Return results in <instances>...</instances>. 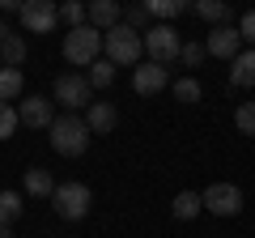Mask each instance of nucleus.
Returning <instances> with one entry per match:
<instances>
[{
    "instance_id": "6ab92c4d",
    "label": "nucleus",
    "mask_w": 255,
    "mask_h": 238,
    "mask_svg": "<svg viewBox=\"0 0 255 238\" xmlns=\"http://www.w3.org/2000/svg\"><path fill=\"white\" fill-rule=\"evenodd\" d=\"M196 13H200L204 21H213V30L230 21V4H221V0H200V4H196Z\"/></svg>"
},
{
    "instance_id": "7ed1b4c3",
    "label": "nucleus",
    "mask_w": 255,
    "mask_h": 238,
    "mask_svg": "<svg viewBox=\"0 0 255 238\" xmlns=\"http://www.w3.org/2000/svg\"><path fill=\"white\" fill-rule=\"evenodd\" d=\"M102 51H107L111 64H136L140 51H145V34H140V30H132V26H115V30H107Z\"/></svg>"
},
{
    "instance_id": "cd10ccee",
    "label": "nucleus",
    "mask_w": 255,
    "mask_h": 238,
    "mask_svg": "<svg viewBox=\"0 0 255 238\" xmlns=\"http://www.w3.org/2000/svg\"><path fill=\"white\" fill-rule=\"evenodd\" d=\"M124 26H132V30L145 26L149 30V4H132V9H124Z\"/></svg>"
},
{
    "instance_id": "dca6fc26",
    "label": "nucleus",
    "mask_w": 255,
    "mask_h": 238,
    "mask_svg": "<svg viewBox=\"0 0 255 238\" xmlns=\"http://www.w3.org/2000/svg\"><path fill=\"white\" fill-rule=\"evenodd\" d=\"M26 192L30 196H55V183H51V174L43 166H30L26 170Z\"/></svg>"
},
{
    "instance_id": "a211bd4d",
    "label": "nucleus",
    "mask_w": 255,
    "mask_h": 238,
    "mask_svg": "<svg viewBox=\"0 0 255 238\" xmlns=\"http://www.w3.org/2000/svg\"><path fill=\"white\" fill-rule=\"evenodd\" d=\"M21 85H26L21 68H0V102H13L21 94Z\"/></svg>"
},
{
    "instance_id": "393cba45",
    "label": "nucleus",
    "mask_w": 255,
    "mask_h": 238,
    "mask_svg": "<svg viewBox=\"0 0 255 238\" xmlns=\"http://www.w3.org/2000/svg\"><path fill=\"white\" fill-rule=\"evenodd\" d=\"M200 81H191V77H179V81H174V98L179 102H200Z\"/></svg>"
},
{
    "instance_id": "f03ea898",
    "label": "nucleus",
    "mask_w": 255,
    "mask_h": 238,
    "mask_svg": "<svg viewBox=\"0 0 255 238\" xmlns=\"http://www.w3.org/2000/svg\"><path fill=\"white\" fill-rule=\"evenodd\" d=\"M102 43H107V34L94 26H81V30H68L64 34V60L77 68H90L102 60Z\"/></svg>"
},
{
    "instance_id": "c756f323",
    "label": "nucleus",
    "mask_w": 255,
    "mask_h": 238,
    "mask_svg": "<svg viewBox=\"0 0 255 238\" xmlns=\"http://www.w3.org/2000/svg\"><path fill=\"white\" fill-rule=\"evenodd\" d=\"M0 238H13V234H9V226H0Z\"/></svg>"
},
{
    "instance_id": "b1692460",
    "label": "nucleus",
    "mask_w": 255,
    "mask_h": 238,
    "mask_svg": "<svg viewBox=\"0 0 255 238\" xmlns=\"http://www.w3.org/2000/svg\"><path fill=\"white\" fill-rule=\"evenodd\" d=\"M179 13H183V0H149V17L166 21V26H170V17H179Z\"/></svg>"
},
{
    "instance_id": "7c9ffc66",
    "label": "nucleus",
    "mask_w": 255,
    "mask_h": 238,
    "mask_svg": "<svg viewBox=\"0 0 255 238\" xmlns=\"http://www.w3.org/2000/svg\"><path fill=\"white\" fill-rule=\"evenodd\" d=\"M4 38H9V30H4V26H0V43H4Z\"/></svg>"
},
{
    "instance_id": "9d476101",
    "label": "nucleus",
    "mask_w": 255,
    "mask_h": 238,
    "mask_svg": "<svg viewBox=\"0 0 255 238\" xmlns=\"http://www.w3.org/2000/svg\"><path fill=\"white\" fill-rule=\"evenodd\" d=\"M166 85H170V73H166V64H153V60H149V64H140L136 73H132V90L136 94H162Z\"/></svg>"
},
{
    "instance_id": "39448f33",
    "label": "nucleus",
    "mask_w": 255,
    "mask_h": 238,
    "mask_svg": "<svg viewBox=\"0 0 255 238\" xmlns=\"http://www.w3.org/2000/svg\"><path fill=\"white\" fill-rule=\"evenodd\" d=\"M145 51L153 64H170V60H179L183 43H179V30L166 26V21H153V26L145 30Z\"/></svg>"
},
{
    "instance_id": "9b49d317",
    "label": "nucleus",
    "mask_w": 255,
    "mask_h": 238,
    "mask_svg": "<svg viewBox=\"0 0 255 238\" xmlns=\"http://www.w3.org/2000/svg\"><path fill=\"white\" fill-rule=\"evenodd\" d=\"M17 115H21L26 128H51V123H55V111H51V102H47L43 94H38V98L17 102Z\"/></svg>"
},
{
    "instance_id": "5701e85b",
    "label": "nucleus",
    "mask_w": 255,
    "mask_h": 238,
    "mask_svg": "<svg viewBox=\"0 0 255 238\" xmlns=\"http://www.w3.org/2000/svg\"><path fill=\"white\" fill-rule=\"evenodd\" d=\"M17 128H21V115H17V107H13V102H0V140H9Z\"/></svg>"
},
{
    "instance_id": "f8f14e48",
    "label": "nucleus",
    "mask_w": 255,
    "mask_h": 238,
    "mask_svg": "<svg viewBox=\"0 0 255 238\" xmlns=\"http://www.w3.org/2000/svg\"><path fill=\"white\" fill-rule=\"evenodd\" d=\"M90 26L107 34V30L124 26V9H119L115 0H94V4H90Z\"/></svg>"
},
{
    "instance_id": "ddd939ff",
    "label": "nucleus",
    "mask_w": 255,
    "mask_h": 238,
    "mask_svg": "<svg viewBox=\"0 0 255 238\" xmlns=\"http://www.w3.org/2000/svg\"><path fill=\"white\" fill-rule=\"evenodd\" d=\"M230 85H234V90H251L255 85V47H247V51H238V60L234 64H230Z\"/></svg>"
},
{
    "instance_id": "4468645a",
    "label": "nucleus",
    "mask_w": 255,
    "mask_h": 238,
    "mask_svg": "<svg viewBox=\"0 0 255 238\" xmlns=\"http://www.w3.org/2000/svg\"><path fill=\"white\" fill-rule=\"evenodd\" d=\"M85 123H90V132H111L119 123V111L111 107V102H90V111H85Z\"/></svg>"
},
{
    "instance_id": "c85d7f7f",
    "label": "nucleus",
    "mask_w": 255,
    "mask_h": 238,
    "mask_svg": "<svg viewBox=\"0 0 255 238\" xmlns=\"http://www.w3.org/2000/svg\"><path fill=\"white\" fill-rule=\"evenodd\" d=\"M238 34H243V43L255 47V13H243V21H238Z\"/></svg>"
},
{
    "instance_id": "a878e982",
    "label": "nucleus",
    "mask_w": 255,
    "mask_h": 238,
    "mask_svg": "<svg viewBox=\"0 0 255 238\" xmlns=\"http://www.w3.org/2000/svg\"><path fill=\"white\" fill-rule=\"evenodd\" d=\"M204 55H209V47H204V43H183L179 60H183L187 68H200V64H204Z\"/></svg>"
},
{
    "instance_id": "bb28decb",
    "label": "nucleus",
    "mask_w": 255,
    "mask_h": 238,
    "mask_svg": "<svg viewBox=\"0 0 255 238\" xmlns=\"http://www.w3.org/2000/svg\"><path fill=\"white\" fill-rule=\"evenodd\" d=\"M234 123H238V132L255 136V102H243V107L234 111Z\"/></svg>"
},
{
    "instance_id": "aec40b11",
    "label": "nucleus",
    "mask_w": 255,
    "mask_h": 238,
    "mask_svg": "<svg viewBox=\"0 0 255 238\" xmlns=\"http://www.w3.org/2000/svg\"><path fill=\"white\" fill-rule=\"evenodd\" d=\"M60 21H68L73 30L90 26V4H77V0H68V4H60Z\"/></svg>"
},
{
    "instance_id": "f257e3e1",
    "label": "nucleus",
    "mask_w": 255,
    "mask_h": 238,
    "mask_svg": "<svg viewBox=\"0 0 255 238\" xmlns=\"http://www.w3.org/2000/svg\"><path fill=\"white\" fill-rule=\"evenodd\" d=\"M51 149L60 157H81L85 149H90V123H85V115H73V111H64V115H55L51 128Z\"/></svg>"
},
{
    "instance_id": "f3484780",
    "label": "nucleus",
    "mask_w": 255,
    "mask_h": 238,
    "mask_svg": "<svg viewBox=\"0 0 255 238\" xmlns=\"http://www.w3.org/2000/svg\"><path fill=\"white\" fill-rule=\"evenodd\" d=\"M0 60H4V68H17L21 60H26V38H21V34H9L4 43H0Z\"/></svg>"
},
{
    "instance_id": "0eeeda50",
    "label": "nucleus",
    "mask_w": 255,
    "mask_h": 238,
    "mask_svg": "<svg viewBox=\"0 0 255 238\" xmlns=\"http://www.w3.org/2000/svg\"><path fill=\"white\" fill-rule=\"evenodd\" d=\"M204 196V209L213 213V217H238L243 213V192H238L234 183H213Z\"/></svg>"
},
{
    "instance_id": "412c9836",
    "label": "nucleus",
    "mask_w": 255,
    "mask_h": 238,
    "mask_svg": "<svg viewBox=\"0 0 255 238\" xmlns=\"http://www.w3.org/2000/svg\"><path fill=\"white\" fill-rule=\"evenodd\" d=\"M85 77H90V85H94V90H107V85L115 81V64H111L107 55H102L98 64H90V73H85Z\"/></svg>"
},
{
    "instance_id": "4be33fe9",
    "label": "nucleus",
    "mask_w": 255,
    "mask_h": 238,
    "mask_svg": "<svg viewBox=\"0 0 255 238\" xmlns=\"http://www.w3.org/2000/svg\"><path fill=\"white\" fill-rule=\"evenodd\" d=\"M21 217V196L17 192H0V226H13Z\"/></svg>"
},
{
    "instance_id": "2eb2a0df",
    "label": "nucleus",
    "mask_w": 255,
    "mask_h": 238,
    "mask_svg": "<svg viewBox=\"0 0 255 238\" xmlns=\"http://www.w3.org/2000/svg\"><path fill=\"white\" fill-rule=\"evenodd\" d=\"M200 209H204V196L200 192H179V196H174V217H179V221H191Z\"/></svg>"
},
{
    "instance_id": "1a4fd4ad",
    "label": "nucleus",
    "mask_w": 255,
    "mask_h": 238,
    "mask_svg": "<svg viewBox=\"0 0 255 238\" xmlns=\"http://www.w3.org/2000/svg\"><path fill=\"white\" fill-rule=\"evenodd\" d=\"M204 47H209L213 60H230V64H234L238 51H243V34H238L234 26H217L209 38H204Z\"/></svg>"
},
{
    "instance_id": "6e6552de",
    "label": "nucleus",
    "mask_w": 255,
    "mask_h": 238,
    "mask_svg": "<svg viewBox=\"0 0 255 238\" xmlns=\"http://www.w3.org/2000/svg\"><path fill=\"white\" fill-rule=\"evenodd\" d=\"M55 21H60V4H51V0H26L21 4V26L30 34H47V30H55Z\"/></svg>"
},
{
    "instance_id": "423d86ee",
    "label": "nucleus",
    "mask_w": 255,
    "mask_h": 238,
    "mask_svg": "<svg viewBox=\"0 0 255 238\" xmlns=\"http://www.w3.org/2000/svg\"><path fill=\"white\" fill-rule=\"evenodd\" d=\"M51 204H55V213H60L64 221H81L85 213H90L94 196H90V187H85V183H60V187H55V196H51Z\"/></svg>"
},
{
    "instance_id": "20e7f679",
    "label": "nucleus",
    "mask_w": 255,
    "mask_h": 238,
    "mask_svg": "<svg viewBox=\"0 0 255 238\" xmlns=\"http://www.w3.org/2000/svg\"><path fill=\"white\" fill-rule=\"evenodd\" d=\"M55 102L68 107L73 115H77V111H90V102H94L90 77H85V73H64V77H55Z\"/></svg>"
}]
</instances>
